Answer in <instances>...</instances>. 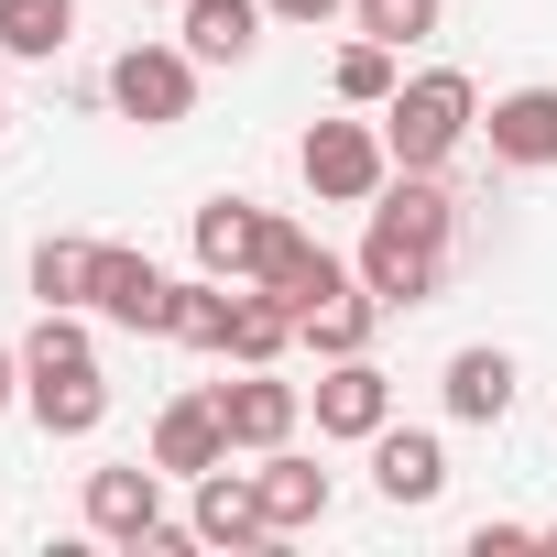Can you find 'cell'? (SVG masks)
Masks as SVG:
<instances>
[{
    "label": "cell",
    "mask_w": 557,
    "mask_h": 557,
    "mask_svg": "<svg viewBox=\"0 0 557 557\" xmlns=\"http://www.w3.org/2000/svg\"><path fill=\"white\" fill-rule=\"evenodd\" d=\"M23 405L45 437H99L110 416V383H99V339H88V307H45L34 339H23Z\"/></svg>",
    "instance_id": "cell-1"
},
{
    "label": "cell",
    "mask_w": 557,
    "mask_h": 557,
    "mask_svg": "<svg viewBox=\"0 0 557 557\" xmlns=\"http://www.w3.org/2000/svg\"><path fill=\"white\" fill-rule=\"evenodd\" d=\"M470 132H481V88H470L459 66H426V77H405V88L383 99V143H394V164H448Z\"/></svg>",
    "instance_id": "cell-2"
},
{
    "label": "cell",
    "mask_w": 557,
    "mask_h": 557,
    "mask_svg": "<svg viewBox=\"0 0 557 557\" xmlns=\"http://www.w3.org/2000/svg\"><path fill=\"white\" fill-rule=\"evenodd\" d=\"M296 175H307L318 208H372L383 175H394V143H383V121H307Z\"/></svg>",
    "instance_id": "cell-3"
},
{
    "label": "cell",
    "mask_w": 557,
    "mask_h": 557,
    "mask_svg": "<svg viewBox=\"0 0 557 557\" xmlns=\"http://www.w3.org/2000/svg\"><path fill=\"white\" fill-rule=\"evenodd\" d=\"M110 110L143 121V132H175L197 110V55L186 45H121L110 55Z\"/></svg>",
    "instance_id": "cell-4"
},
{
    "label": "cell",
    "mask_w": 557,
    "mask_h": 557,
    "mask_svg": "<svg viewBox=\"0 0 557 557\" xmlns=\"http://www.w3.org/2000/svg\"><path fill=\"white\" fill-rule=\"evenodd\" d=\"M175 513H164V470H153V448L143 459H110V470H88V535H110V546H153Z\"/></svg>",
    "instance_id": "cell-5"
},
{
    "label": "cell",
    "mask_w": 557,
    "mask_h": 557,
    "mask_svg": "<svg viewBox=\"0 0 557 557\" xmlns=\"http://www.w3.org/2000/svg\"><path fill=\"white\" fill-rule=\"evenodd\" d=\"M339 285H361V273L329 251V240H307L296 219H273V240H262V273H251V296H273V307H296V329H307V307H329Z\"/></svg>",
    "instance_id": "cell-6"
},
{
    "label": "cell",
    "mask_w": 557,
    "mask_h": 557,
    "mask_svg": "<svg viewBox=\"0 0 557 557\" xmlns=\"http://www.w3.org/2000/svg\"><path fill=\"white\" fill-rule=\"evenodd\" d=\"M164 296H175V273H164L153 251H121V240H99V273H88V318L164 339Z\"/></svg>",
    "instance_id": "cell-7"
},
{
    "label": "cell",
    "mask_w": 557,
    "mask_h": 557,
    "mask_svg": "<svg viewBox=\"0 0 557 557\" xmlns=\"http://www.w3.org/2000/svg\"><path fill=\"white\" fill-rule=\"evenodd\" d=\"M394 426V383H383V361L372 350H350V361H318V437H383Z\"/></svg>",
    "instance_id": "cell-8"
},
{
    "label": "cell",
    "mask_w": 557,
    "mask_h": 557,
    "mask_svg": "<svg viewBox=\"0 0 557 557\" xmlns=\"http://www.w3.org/2000/svg\"><path fill=\"white\" fill-rule=\"evenodd\" d=\"M219 394V416H230V448H285L296 437V416H307V394L296 383H273V361H240V383H208Z\"/></svg>",
    "instance_id": "cell-9"
},
{
    "label": "cell",
    "mask_w": 557,
    "mask_h": 557,
    "mask_svg": "<svg viewBox=\"0 0 557 557\" xmlns=\"http://www.w3.org/2000/svg\"><path fill=\"white\" fill-rule=\"evenodd\" d=\"M219 459H240V448H230L219 394H175V405L153 416V470H164V481H208Z\"/></svg>",
    "instance_id": "cell-10"
},
{
    "label": "cell",
    "mask_w": 557,
    "mask_h": 557,
    "mask_svg": "<svg viewBox=\"0 0 557 557\" xmlns=\"http://www.w3.org/2000/svg\"><path fill=\"white\" fill-rule=\"evenodd\" d=\"M350 273L405 318V307H426V296L448 285V251H437V240H405V230H361V262H350Z\"/></svg>",
    "instance_id": "cell-11"
},
{
    "label": "cell",
    "mask_w": 557,
    "mask_h": 557,
    "mask_svg": "<svg viewBox=\"0 0 557 557\" xmlns=\"http://www.w3.org/2000/svg\"><path fill=\"white\" fill-rule=\"evenodd\" d=\"M262 240H273V208L262 197H208L197 208V273H219V285H251Z\"/></svg>",
    "instance_id": "cell-12"
},
{
    "label": "cell",
    "mask_w": 557,
    "mask_h": 557,
    "mask_svg": "<svg viewBox=\"0 0 557 557\" xmlns=\"http://www.w3.org/2000/svg\"><path fill=\"white\" fill-rule=\"evenodd\" d=\"M186 524H197V546H285V535H273V513H262V481H251V470H230V459L197 481Z\"/></svg>",
    "instance_id": "cell-13"
},
{
    "label": "cell",
    "mask_w": 557,
    "mask_h": 557,
    "mask_svg": "<svg viewBox=\"0 0 557 557\" xmlns=\"http://www.w3.org/2000/svg\"><path fill=\"white\" fill-rule=\"evenodd\" d=\"M481 143H492V164L546 175V164H557V88H503V99L481 110Z\"/></svg>",
    "instance_id": "cell-14"
},
{
    "label": "cell",
    "mask_w": 557,
    "mask_h": 557,
    "mask_svg": "<svg viewBox=\"0 0 557 557\" xmlns=\"http://www.w3.org/2000/svg\"><path fill=\"white\" fill-rule=\"evenodd\" d=\"M372 492H383L394 513L437 503V492H448V448H437L426 426H383V437H372Z\"/></svg>",
    "instance_id": "cell-15"
},
{
    "label": "cell",
    "mask_w": 557,
    "mask_h": 557,
    "mask_svg": "<svg viewBox=\"0 0 557 557\" xmlns=\"http://www.w3.org/2000/svg\"><path fill=\"white\" fill-rule=\"evenodd\" d=\"M262 513H273V535H307V524H329V470L318 459H296V448H262Z\"/></svg>",
    "instance_id": "cell-16"
},
{
    "label": "cell",
    "mask_w": 557,
    "mask_h": 557,
    "mask_svg": "<svg viewBox=\"0 0 557 557\" xmlns=\"http://www.w3.org/2000/svg\"><path fill=\"white\" fill-rule=\"evenodd\" d=\"M448 416L459 426H503L513 416V350H448Z\"/></svg>",
    "instance_id": "cell-17"
},
{
    "label": "cell",
    "mask_w": 557,
    "mask_h": 557,
    "mask_svg": "<svg viewBox=\"0 0 557 557\" xmlns=\"http://www.w3.org/2000/svg\"><path fill=\"white\" fill-rule=\"evenodd\" d=\"M175 12H186V55L197 66H240L251 45H262V0H175Z\"/></svg>",
    "instance_id": "cell-18"
},
{
    "label": "cell",
    "mask_w": 557,
    "mask_h": 557,
    "mask_svg": "<svg viewBox=\"0 0 557 557\" xmlns=\"http://www.w3.org/2000/svg\"><path fill=\"white\" fill-rule=\"evenodd\" d=\"M394 307L372 296V285H339L329 307H307V329H296V350H318V361H350V350H372V329H383Z\"/></svg>",
    "instance_id": "cell-19"
},
{
    "label": "cell",
    "mask_w": 557,
    "mask_h": 557,
    "mask_svg": "<svg viewBox=\"0 0 557 557\" xmlns=\"http://www.w3.org/2000/svg\"><path fill=\"white\" fill-rule=\"evenodd\" d=\"M230 296H240V285H219V273H186V285L164 296V339H175V350H219V339H230Z\"/></svg>",
    "instance_id": "cell-20"
},
{
    "label": "cell",
    "mask_w": 557,
    "mask_h": 557,
    "mask_svg": "<svg viewBox=\"0 0 557 557\" xmlns=\"http://www.w3.org/2000/svg\"><path fill=\"white\" fill-rule=\"evenodd\" d=\"M77 34V0H0V55H23V66H55Z\"/></svg>",
    "instance_id": "cell-21"
},
{
    "label": "cell",
    "mask_w": 557,
    "mask_h": 557,
    "mask_svg": "<svg viewBox=\"0 0 557 557\" xmlns=\"http://www.w3.org/2000/svg\"><path fill=\"white\" fill-rule=\"evenodd\" d=\"M296 350V307H273V296H230V339H219V361H285Z\"/></svg>",
    "instance_id": "cell-22"
},
{
    "label": "cell",
    "mask_w": 557,
    "mask_h": 557,
    "mask_svg": "<svg viewBox=\"0 0 557 557\" xmlns=\"http://www.w3.org/2000/svg\"><path fill=\"white\" fill-rule=\"evenodd\" d=\"M329 88H339V110H383V99L405 88V55H394V45H372V34H350V45H339V66H329Z\"/></svg>",
    "instance_id": "cell-23"
},
{
    "label": "cell",
    "mask_w": 557,
    "mask_h": 557,
    "mask_svg": "<svg viewBox=\"0 0 557 557\" xmlns=\"http://www.w3.org/2000/svg\"><path fill=\"white\" fill-rule=\"evenodd\" d=\"M437 23H448V0H350V34H372V45H394V55L426 45Z\"/></svg>",
    "instance_id": "cell-24"
},
{
    "label": "cell",
    "mask_w": 557,
    "mask_h": 557,
    "mask_svg": "<svg viewBox=\"0 0 557 557\" xmlns=\"http://www.w3.org/2000/svg\"><path fill=\"white\" fill-rule=\"evenodd\" d=\"M88 273H99V240H34V296L45 307H88Z\"/></svg>",
    "instance_id": "cell-25"
},
{
    "label": "cell",
    "mask_w": 557,
    "mask_h": 557,
    "mask_svg": "<svg viewBox=\"0 0 557 557\" xmlns=\"http://www.w3.org/2000/svg\"><path fill=\"white\" fill-rule=\"evenodd\" d=\"M513 546H546V524H470V557H513Z\"/></svg>",
    "instance_id": "cell-26"
},
{
    "label": "cell",
    "mask_w": 557,
    "mask_h": 557,
    "mask_svg": "<svg viewBox=\"0 0 557 557\" xmlns=\"http://www.w3.org/2000/svg\"><path fill=\"white\" fill-rule=\"evenodd\" d=\"M262 12H273V23H296V34H318V23L350 12V0H262Z\"/></svg>",
    "instance_id": "cell-27"
},
{
    "label": "cell",
    "mask_w": 557,
    "mask_h": 557,
    "mask_svg": "<svg viewBox=\"0 0 557 557\" xmlns=\"http://www.w3.org/2000/svg\"><path fill=\"white\" fill-rule=\"evenodd\" d=\"M0 405H23V350L0 339Z\"/></svg>",
    "instance_id": "cell-28"
},
{
    "label": "cell",
    "mask_w": 557,
    "mask_h": 557,
    "mask_svg": "<svg viewBox=\"0 0 557 557\" xmlns=\"http://www.w3.org/2000/svg\"><path fill=\"white\" fill-rule=\"evenodd\" d=\"M0 132H12V99H0Z\"/></svg>",
    "instance_id": "cell-29"
},
{
    "label": "cell",
    "mask_w": 557,
    "mask_h": 557,
    "mask_svg": "<svg viewBox=\"0 0 557 557\" xmlns=\"http://www.w3.org/2000/svg\"><path fill=\"white\" fill-rule=\"evenodd\" d=\"M546 546H557V524H546Z\"/></svg>",
    "instance_id": "cell-30"
},
{
    "label": "cell",
    "mask_w": 557,
    "mask_h": 557,
    "mask_svg": "<svg viewBox=\"0 0 557 557\" xmlns=\"http://www.w3.org/2000/svg\"><path fill=\"white\" fill-rule=\"evenodd\" d=\"M143 12H153V0H143Z\"/></svg>",
    "instance_id": "cell-31"
}]
</instances>
